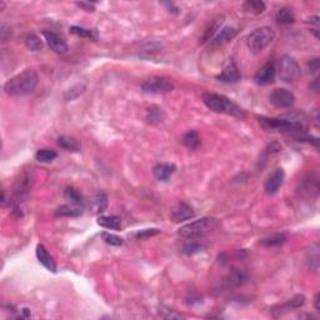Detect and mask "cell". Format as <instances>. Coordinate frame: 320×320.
<instances>
[{"instance_id":"obj_1","label":"cell","mask_w":320,"mask_h":320,"mask_svg":"<svg viewBox=\"0 0 320 320\" xmlns=\"http://www.w3.org/2000/svg\"><path fill=\"white\" fill-rule=\"evenodd\" d=\"M38 82L39 77L36 71L33 69H27L8 80L4 84V91L10 97H23L34 91L38 85Z\"/></svg>"},{"instance_id":"obj_2","label":"cell","mask_w":320,"mask_h":320,"mask_svg":"<svg viewBox=\"0 0 320 320\" xmlns=\"http://www.w3.org/2000/svg\"><path fill=\"white\" fill-rule=\"evenodd\" d=\"M203 101L206 108L210 109L214 113H221V114L232 115L235 118H245V112L239 105L232 101L229 98L225 95L217 94V93H210L206 91L203 94Z\"/></svg>"},{"instance_id":"obj_3","label":"cell","mask_w":320,"mask_h":320,"mask_svg":"<svg viewBox=\"0 0 320 320\" xmlns=\"http://www.w3.org/2000/svg\"><path fill=\"white\" fill-rule=\"evenodd\" d=\"M218 224H219V220L215 219V218L204 217L198 219V220L183 225L178 233L183 238H198V236H203L206 233L214 230L218 226Z\"/></svg>"},{"instance_id":"obj_4","label":"cell","mask_w":320,"mask_h":320,"mask_svg":"<svg viewBox=\"0 0 320 320\" xmlns=\"http://www.w3.org/2000/svg\"><path fill=\"white\" fill-rule=\"evenodd\" d=\"M275 38V32L270 27H260L253 30L247 38V45L252 53L258 54L265 49Z\"/></svg>"},{"instance_id":"obj_5","label":"cell","mask_w":320,"mask_h":320,"mask_svg":"<svg viewBox=\"0 0 320 320\" xmlns=\"http://www.w3.org/2000/svg\"><path fill=\"white\" fill-rule=\"evenodd\" d=\"M275 68L280 80H283L284 83L297 82L299 79L300 74H302L300 65L290 55H283L278 60V67H275Z\"/></svg>"},{"instance_id":"obj_6","label":"cell","mask_w":320,"mask_h":320,"mask_svg":"<svg viewBox=\"0 0 320 320\" xmlns=\"http://www.w3.org/2000/svg\"><path fill=\"white\" fill-rule=\"evenodd\" d=\"M174 89L173 83L164 77H153L145 80L141 85V90L145 94L163 95L170 93Z\"/></svg>"},{"instance_id":"obj_7","label":"cell","mask_w":320,"mask_h":320,"mask_svg":"<svg viewBox=\"0 0 320 320\" xmlns=\"http://www.w3.org/2000/svg\"><path fill=\"white\" fill-rule=\"evenodd\" d=\"M34 180L35 178L32 171H25L21 174L20 178L14 184V190H13V194H14L17 202H23L24 199L29 197L30 191L34 186Z\"/></svg>"},{"instance_id":"obj_8","label":"cell","mask_w":320,"mask_h":320,"mask_svg":"<svg viewBox=\"0 0 320 320\" xmlns=\"http://www.w3.org/2000/svg\"><path fill=\"white\" fill-rule=\"evenodd\" d=\"M269 100L276 108H290L295 103V95L291 91L286 90V89L278 88L271 91L270 95H269Z\"/></svg>"},{"instance_id":"obj_9","label":"cell","mask_w":320,"mask_h":320,"mask_svg":"<svg viewBox=\"0 0 320 320\" xmlns=\"http://www.w3.org/2000/svg\"><path fill=\"white\" fill-rule=\"evenodd\" d=\"M43 35H44L50 49L54 50L55 53L65 54L68 51V43H67V40H65L63 35H60V34L55 32H51V30H44Z\"/></svg>"},{"instance_id":"obj_10","label":"cell","mask_w":320,"mask_h":320,"mask_svg":"<svg viewBox=\"0 0 320 320\" xmlns=\"http://www.w3.org/2000/svg\"><path fill=\"white\" fill-rule=\"evenodd\" d=\"M276 75V68L275 63L274 62H268L263 65L262 68L256 71L254 80L258 85H269L273 84L275 80Z\"/></svg>"},{"instance_id":"obj_11","label":"cell","mask_w":320,"mask_h":320,"mask_svg":"<svg viewBox=\"0 0 320 320\" xmlns=\"http://www.w3.org/2000/svg\"><path fill=\"white\" fill-rule=\"evenodd\" d=\"M285 173L282 168H278L273 173L269 175L264 185V190L268 195H274L278 193L280 188H282L283 183H284Z\"/></svg>"},{"instance_id":"obj_12","label":"cell","mask_w":320,"mask_h":320,"mask_svg":"<svg viewBox=\"0 0 320 320\" xmlns=\"http://www.w3.org/2000/svg\"><path fill=\"white\" fill-rule=\"evenodd\" d=\"M217 79L221 83H228V84H234V83H238L241 79L238 67L232 59H229V62L226 63L221 73L217 75Z\"/></svg>"},{"instance_id":"obj_13","label":"cell","mask_w":320,"mask_h":320,"mask_svg":"<svg viewBox=\"0 0 320 320\" xmlns=\"http://www.w3.org/2000/svg\"><path fill=\"white\" fill-rule=\"evenodd\" d=\"M238 34V29L234 27H224L221 28V30L218 33L217 35L210 40V47L212 48H219L223 47V45L228 44L230 40L236 36Z\"/></svg>"},{"instance_id":"obj_14","label":"cell","mask_w":320,"mask_h":320,"mask_svg":"<svg viewBox=\"0 0 320 320\" xmlns=\"http://www.w3.org/2000/svg\"><path fill=\"white\" fill-rule=\"evenodd\" d=\"M195 217L194 209L191 208L189 204L186 203H179L171 212V220L174 223H182L185 220H190Z\"/></svg>"},{"instance_id":"obj_15","label":"cell","mask_w":320,"mask_h":320,"mask_svg":"<svg viewBox=\"0 0 320 320\" xmlns=\"http://www.w3.org/2000/svg\"><path fill=\"white\" fill-rule=\"evenodd\" d=\"M35 254H36V258H38L39 263H40L43 267L47 268L48 270L51 271V273H55L56 271L55 260H54L53 256L50 255L49 253H48L47 248H45L43 244H38V245H36Z\"/></svg>"},{"instance_id":"obj_16","label":"cell","mask_w":320,"mask_h":320,"mask_svg":"<svg viewBox=\"0 0 320 320\" xmlns=\"http://www.w3.org/2000/svg\"><path fill=\"white\" fill-rule=\"evenodd\" d=\"M86 206H88L89 212L93 215L101 214V213L105 212V209L108 208V198H106L105 194L100 193V194H97L91 198Z\"/></svg>"},{"instance_id":"obj_17","label":"cell","mask_w":320,"mask_h":320,"mask_svg":"<svg viewBox=\"0 0 320 320\" xmlns=\"http://www.w3.org/2000/svg\"><path fill=\"white\" fill-rule=\"evenodd\" d=\"M176 167L170 163H160L153 168V175L159 182H165L175 173Z\"/></svg>"},{"instance_id":"obj_18","label":"cell","mask_w":320,"mask_h":320,"mask_svg":"<svg viewBox=\"0 0 320 320\" xmlns=\"http://www.w3.org/2000/svg\"><path fill=\"white\" fill-rule=\"evenodd\" d=\"M64 198L65 200H68L69 203L73 204V205L82 206V208L85 206V200H84V197L82 195V193H80L78 189L73 188V186H68V188L65 189Z\"/></svg>"},{"instance_id":"obj_19","label":"cell","mask_w":320,"mask_h":320,"mask_svg":"<svg viewBox=\"0 0 320 320\" xmlns=\"http://www.w3.org/2000/svg\"><path fill=\"white\" fill-rule=\"evenodd\" d=\"M83 213L82 206L73 205V204H65V205H60L59 208H56V210L54 212L55 217H68V218H74V217H79Z\"/></svg>"},{"instance_id":"obj_20","label":"cell","mask_w":320,"mask_h":320,"mask_svg":"<svg viewBox=\"0 0 320 320\" xmlns=\"http://www.w3.org/2000/svg\"><path fill=\"white\" fill-rule=\"evenodd\" d=\"M300 191L302 193H306L308 195H317L319 191V180L315 175H309L306 179L302 182V186H300Z\"/></svg>"},{"instance_id":"obj_21","label":"cell","mask_w":320,"mask_h":320,"mask_svg":"<svg viewBox=\"0 0 320 320\" xmlns=\"http://www.w3.org/2000/svg\"><path fill=\"white\" fill-rule=\"evenodd\" d=\"M98 224L103 226L105 229L112 230H120L121 229V220L120 218L115 215H101L98 218Z\"/></svg>"},{"instance_id":"obj_22","label":"cell","mask_w":320,"mask_h":320,"mask_svg":"<svg viewBox=\"0 0 320 320\" xmlns=\"http://www.w3.org/2000/svg\"><path fill=\"white\" fill-rule=\"evenodd\" d=\"M221 23H223V17H217V18L210 20V23H209L208 27H206L205 32H204L203 36H202V44H204V43L212 40V39L214 38L215 33H217V30H219Z\"/></svg>"},{"instance_id":"obj_23","label":"cell","mask_w":320,"mask_h":320,"mask_svg":"<svg viewBox=\"0 0 320 320\" xmlns=\"http://www.w3.org/2000/svg\"><path fill=\"white\" fill-rule=\"evenodd\" d=\"M182 141L183 144L186 148H189V149H197V148H199V145L202 144L199 133L195 132V130H188V132L183 135Z\"/></svg>"},{"instance_id":"obj_24","label":"cell","mask_w":320,"mask_h":320,"mask_svg":"<svg viewBox=\"0 0 320 320\" xmlns=\"http://www.w3.org/2000/svg\"><path fill=\"white\" fill-rule=\"evenodd\" d=\"M275 20L279 24H291L295 21V15L290 8L283 6L275 13Z\"/></svg>"},{"instance_id":"obj_25","label":"cell","mask_w":320,"mask_h":320,"mask_svg":"<svg viewBox=\"0 0 320 320\" xmlns=\"http://www.w3.org/2000/svg\"><path fill=\"white\" fill-rule=\"evenodd\" d=\"M164 118L165 114L162 108L152 105L150 108L147 109V120L149 121L150 124H160L164 120Z\"/></svg>"},{"instance_id":"obj_26","label":"cell","mask_w":320,"mask_h":320,"mask_svg":"<svg viewBox=\"0 0 320 320\" xmlns=\"http://www.w3.org/2000/svg\"><path fill=\"white\" fill-rule=\"evenodd\" d=\"M205 249V245H204L202 241L197 240L195 238L190 239V241L184 244V247H183L182 253L185 254V255H194L197 253H200L202 250Z\"/></svg>"},{"instance_id":"obj_27","label":"cell","mask_w":320,"mask_h":320,"mask_svg":"<svg viewBox=\"0 0 320 320\" xmlns=\"http://www.w3.org/2000/svg\"><path fill=\"white\" fill-rule=\"evenodd\" d=\"M243 8L245 9V12L258 15L264 13V10L267 9V5L262 0H248L243 4Z\"/></svg>"},{"instance_id":"obj_28","label":"cell","mask_w":320,"mask_h":320,"mask_svg":"<svg viewBox=\"0 0 320 320\" xmlns=\"http://www.w3.org/2000/svg\"><path fill=\"white\" fill-rule=\"evenodd\" d=\"M24 41H25L28 49L32 50V51H39V50L43 49V40L35 33H28Z\"/></svg>"},{"instance_id":"obj_29","label":"cell","mask_w":320,"mask_h":320,"mask_svg":"<svg viewBox=\"0 0 320 320\" xmlns=\"http://www.w3.org/2000/svg\"><path fill=\"white\" fill-rule=\"evenodd\" d=\"M286 234L285 233H276V234L270 235V236H267V238L262 239L260 244L264 245V247H279L283 243H285L286 240Z\"/></svg>"},{"instance_id":"obj_30","label":"cell","mask_w":320,"mask_h":320,"mask_svg":"<svg viewBox=\"0 0 320 320\" xmlns=\"http://www.w3.org/2000/svg\"><path fill=\"white\" fill-rule=\"evenodd\" d=\"M58 144L65 150H69V152H79L80 150V144L78 143L75 139L70 138V136H60L58 139Z\"/></svg>"},{"instance_id":"obj_31","label":"cell","mask_w":320,"mask_h":320,"mask_svg":"<svg viewBox=\"0 0 320 320\" xmlns=\"http://www.w3.org/2000/svg\"><path fill=\"white\" fill-rule=\"evenodd\" d=\"M70 33L75 34L78 36H82V38L90 39V40H97L98 39V33L93 29H86V28L82 27H70Z\"/></svg>"},{"instance_id":"obj_32","label":"cell","mask_w":320,"mask_h":320,"mask_svg":"<svg viewBox=\"0 0 320 320\" xmlns=\"http://www.w3.org/2000/svg\"><path fill=\"white\" fill-rule=\"evenodd\" d=\"M247 279V275L240 269H233L232 273L229 274V278H228V283L233 286H238V285L243 284Z\"/></svg>"},{"instance_id":"obj_33","label":"cell","mask_w":320,"mask_h":320,"mask_svg":"<svg viewBox=\"0 0 320 320\" xmlns=\"http://www.w3.org/2000/svg\"><path fill=\"white\" fill-rule=\"evenodd\" d=\"M56 156H58L56 152H54V150H51V149H40V150H38L35 154L36 160L40 163L53 162Z\"/></svg>"},{"instance_id":"obj_34","label":"cell","mask_w":320,"mask_h":320,"mask_svg":"<svg viewBox=\"0 0 320 320\" xmlns=\"http://www.w3.org/2000/svg\"><path fill=\"white\" fill-rule=\"evenodd\" d=\"M160 233V230L156 229V228H150V229H141L138 232L133 233L132 238L136 239V240H143V239L150 238V236H154V235H158Z\"/></svg>"},{"instance_id":"obj_35","label":"cell","mask_w":320,"mask_h":320,"mask_svg":"<svg viewBox=\"0 0 320 320\" xmlns=\"http://www.w3.org/2000/svg\"><path fill=\"white\" fill-rule=\"evenodd\" d=\"M101 238H103V240L105 241L106 244L113 245V247H120L124 243L123 238H120V236L117 234H113V233L104 232L103 234H101Z\"/></svg>"},{"instance_id":"obj_36","label":"cell","mask_w":320,"mask_h":320,"mask_svg":"<svg viewBox=\"0 0 320 320\" xmlns=\"http://www.w3.org/2000/svg\"><path fill=\"white\" fill-rule=\"evenodd\" d=\"M304 303H305V297L304 295H295L293 299L289 300L286 305H289L290 308H300V306L304 305Z\"/></svg>"},{"instance_id":"obj_37","label":"cell","mask_w":320,"mask_h":320,"mask_svg":"<svg viewBox=\"0 0 320 320\" xmlns=\"http://www.w3.org/2000/svg\"><path fill=\"white\" fill-rule=\"evenodd\" d=\"M159 314L162 315L164 319H180V318H183L182 314L175 313L174 310H169V309H167V310H160L159 311Z\"/></svg>"},{"instance_id":"obj_38","label":"cell","mask_w":320,"mask_h":320,"mask_svg":"<svg viewBox=\"0 0 320 320\" xmlns=\"http://www.w3.org/2000/svg\"><path fill=\"white\" fill-rule=\"evenodd\" d=\"M282 152V145L278 141H273L267 147V153L268 154H276Z\"/></svg>"},{"instance_id":"obj_39","label":"cell","mask_w":320,"mask_h":320,"mask_svg":"<svg viewBox=\"0 0 320 320\" xmlns=\"http://www.w3.org/2000/svg\"><path fill=\"white\" fill-rule=\"evenodd\" d=\"M0 35H1V40L5 41L6 39L10 38V35H12V28L8 27L6 24H3L1 30H0Z\"/></svg>"},{"instance_id":"obj_40","label":"cell","mask_w":320,"mask_h":320,"mask_svg":"<svg viewBox=\"0 0 320 320\" xmlns=\"http://www.w3.org/2000/svg\"><path fill=\"white\" fill-rule=\"evenodd\" d=\"M308 68L310 73H318V70H319V59H310L308 62Z\"/></svg>"},{"instance_id":"obj_41","label":"cell","mask_w":320,"mask_h":320,"mask_svg":"<svg viewBox=\"0 0 320 320\" xmlns=\"http://www.w3.org/2000/svg\"><path fill=\"white\" fill-rule=\"evenodd\" d=\"M77 5L79 6V8H82V9L85 10V12H94V10H95L94 4H90V3H77Z\"/></svg>"},{"instance_id":"obj_42","label":"cell","mask_w":320,"mask_h":320,"mask_svg":"<svg viewBox=\"0 0 320 320\" xmlns=\"http://www.w3.org/2000/svg\"><path fill=\"white\" fill-rule=\"evenodd\" d=\"M319 298H320V294L317 293V295H315L314 298V304H315V309H317V311L320 310V306H319Z\"/></svg>"}]
</instances>
